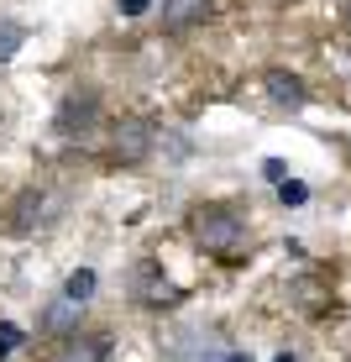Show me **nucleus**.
I'll list each match as a JSON object with an SVG mask.
<instances>
[{
	"mask_svg": "<svg viewBox=\"0 0 351 362\" xmlns=\"http://www.w3.org/2000/svg\"><path fill=\"white\" fill-rule=\"evenodd\" d=\"M189 236L205 247V252H215V257H236V252H242V242H246V216L236 205L210 199V205H194Z\"/></svg>",
	"mask_w": 351,
	"mask_h": 362,
	"instance_id": "nucleus-1",
	"label": "nucleus"
},
{
	"mask_svg": "<svg viewBox=\"0 0 351 362\" xmlns=\"http://www.w3.org/2000/svg\"><path fill=\"white\" fill-rule=\"evenodd\" d=\"M100 121H105V105H100L95 90H73L64 105H58V132L73 136V142H90L100 132Z\"/></svg>",
	"mask_w": 351,
	"mask_h": 362,
	"instance_id": "nucleus-2",
	"label": "nucleus"
},
{
	"mask_svg": "<svg viewBox=\"0 0 351 362\" xmlns=\"http://www.w3.org/2000/svg\"><path fill=\"white\" fill-rule=\"evenodd\" d=\"M147 147H153V121L126 116V121L110 127V158H116V163H142Z\"/></svg>",
	"mask_w": 351,
	"mask_h": 362,
	"instance_id": "nucleus-3",
	"label": "nucleus"
},
{
	"mask_svg": "<svg viewBox=\"0 0 351 362\" xmlns=\"http://www.w3.org/2000/svg\"><path fill=\"white\" fill-rule=\"evenodd\" d=\"M47 362H110V336H105V331H95V336L69 331L64 341H58V352L47 357Z\"/></svg>",
	"mask_w": 351,
	"mask_h": 362,
	"instance_id": "nucleus-4",
	"label": "nucleus"
},
{
	"mask_svg": "<svg viewBox=\"0 0 351 362\" xmlns=\"http://www.w3.org/2000/svg\"><path fill=\"white\" fill-rule=\"evenodd\" d=\"M131 294L142 299L147 310H162V305H173V289H168V279L157 273V263H136V273H131Z\"/></svg>",
	"mask_w": 351,
	"mask_h": 362,
	"instance_id": "nucleus-5",
	"label": "nucleus"
},
{
	"mask_svg": "<svg viewBox=\"0 0 351 362\" xmlns=\"http://www.w3.org/2000/svg\"><path fill=\"white\" fill-rule=\"evenodd\" d=\"M79 315H84V299L58 294L53 305H47V315H42V331L47 336H69V331H79Z\"/></svg>",
	"mask_w": 351,
	"mask_h": 362,
	"instance_id": "nucleus-6",
	"label": "nucleus"
},
{
	"mask_svg": "<svg viewBox=\"0 0 351 362\" xmlns=\"http://www.w3.org/2000/svg\"><path fill=\"white\" fill-rule=\"evenodd\" d=\"M205 16H210V0H162V27L168 32H184Z\"/></svg>",
	"mask_w": 351,
	"mask_h": 362,
	"instance_id": "nucleus-7",
	"label": "nucleus"
},
{
	"mask_svg": "<svg viewBox=\"0 0 351 362\" xmlns=\"http://www.w3.org/2000/svg\"><path fill=\"white\" fill-rule=\"evenodd\" d=\"M268 84H273V100H278V105H294V110H299V105L309 100L304 84H299L294 74H268Z\"/></svg>",
	"mask_w": 351,
	"mask_h": 362,
	"instance_id": "nucleus-8",
	"label": "nucleus"
},
{
	"mask_svg": "<svg viewBox=\"0 0 351 362\" xmlns=\"http://www.w3.org/2000/svg\"><path fill=\"white\" fill-rule=\"evenodd\" d=\"M64 294H73V299H84V305H90V294H95V273H90V268H79V273H73V279L64 284Z\"/></svg>",
	"mask_w": 351,
	"mask_h": 362,
	"instance_id": "nucleus-9",
	"label": "nucleus"
},
{
	"mask_svg": "<svg viewBox=\"0 0 351 362\" xmlns=\"http://www.w3.org/2000/svg\"><path fill=\"white\" fill-rule=\"evenodd\" d=\"M16 341H21V331H16V326H0V357H6Z\"/></svg>",
	"mask_w": 351,
	"mask_h": 362,
	"instance_id": "nucleus-10",
	"label": "nucleus"
},
{
	"mask_svg": "<svg viewBox=\"0 0 351 362\" xmlns=\"http://www.w3.org/2000/svg\"><path fill=\"white\" fill-rule=\"evenodd\" d=\"M309 189H304V184H283V199H288V205H299V199H304Z\"/></svg>",
	"mask_w": 351,
	"mask_h": 362,
	"instance_id": "nucleus-11",
	"label": "nucleus"
},
{
	"mask_svg": "<svg viewBox=\"0 0 351 362\" xmlns=\"http://www.w3.org/2000/svg\"><path fill=\"white\" fill-rule=\"evenodd\" d=\"M121 11H126V16H136V11H147V0H121Z\"/></svg>",
	"mask_w": 351,
	"mask_h": 362,
	"instance_id": "nucleus-12",
	"label": "nucleus"
},
{
	"mask_svg": "<svg viewBox=\"0 0 351 362\" xmlns=\"http://www.w3.org/2000/svg\"><path fill=\"white\" fill-rule=\"evenodd\" d=\"M225 362H252V357H225Z\"/></svg>",
	"mask_w": 351,
	"mask_h": 362,
	"instance_id": "nucleus-13",
	"label": "nucleus"
},
{
	"mask_svg": "<svg viewBox=\"0 0 351 362\" xmlns=\"http://www.w3.org/2000/svg\"><path fill=\"white\" fill-rule=\"evenodd\" d=\"M278 362H294V357H278Z\"/></svg>",
	"mask_w": 351,
	"mask_h": 362,
	"instance_id": "nucleus-14",
	"label": "nucleus"
}]
</instances>
